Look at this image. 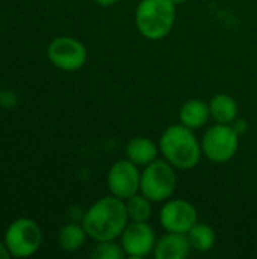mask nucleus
Segmentation results:
<instances>
[{
	"mask_svg": "<svg viewBox=\"0 0 257 259\" xmlns=\"http://www.w3.org/2000/svg\"><path fill=\"white\" fill-rule=\"evenodd\" d=\"M94 2H95L97 5H100V6H105V8H106V6H112V5H115L118 0H94Z\"/></svg>",
	"mask_w": 257,
	"mask_h": 259,
	"instance_id": "nucleus-21",
	"label": "nucleus"
},
{
	"mask_svg": "<svg viewBox=\"0 0 257 259\" xmlns=\"http://www.w3.org/2000/svg\"><path fill=\"white\" fill-rule=\"evenodd\" d=\"M11 258V253L6 247L5 243H0V259H9Z\"/></svg>",
	"mask_w": 257,
	"mask_h": 259,
	"instance_id": "nucleus-20",
	"label": "nucleus"
},
{
	"mask_svg": "<svg viewBox=\"0 0 257 259\" xmlns=\"http://www.w3.org/2000/svg\"><path fill=\"white\" fill-rule=\"evenodd\" d=\"M108 188L112 196L126 200L139 191L141 173L138 165L129 159H118L108 171Z\"/></svg>",
	"mask_w": 257,
	"mask_h": 259,
	"instance_id": "nucleus-9",
	"label": "nucleus"
},
{
	"mask_svg": "<svg viewBox=\"0 0 257 259\" xmlns=\"http://www.w3.org/2000/svg\"><path fill=\"white\" fill-rule=\"evenodd\" d=\"M159 146L147 137H135L126 146V156L138 167H145L158 159Z\"/></svg>",
	"mask_w": 257,
	"mask_h": 259,
	"instance_id": "nucleus-12",
	"label": "nucleus"
},
{
	"mask_svg": "<svg viewBox=\"0 0 257 259\" xmlns=\"http://www.w3.org/2000/svg\"><path fill=\"white\" fill-rule=\"evenodd\" d=\"M171 2H173L174 5H180V3H185L186 0H171Z\"/></svg>",
	"mask_w": 257,
	"mask_h": 259,
	"instance_id": "nucleus-22",
	"label": "nucleus"
},
{
	"mask_svg": "<svg viewBox=\"0 0 257 259\" xmlns=\"http://www.w3.org/2000/svg\"><path fill=\"white\" fill-rule=\"evenodd\" d=\"M211 117L221 124H232L239 114V106L236 100L229 94H215L209 102Z\"/></svg>",
	"mask_w": 257,
	"mask_h": 259,
	"instance_id": "nucleus-14",
	"label": "nucleus"
},
{
	"mask_svg": "<svg viewBox=\"0 0 257 259\" xmlns=\"http://www.w3.org/2000/svg\"><path fill=\"white\" fill-rule=\"evenodd\" d=\"M180 123L192 131L203 127L208 120L211 118L209 103L203 102L201 99H191L185 102L179 111Z\"/></svg>",
	"mask_w": 257,
	"mask_h": 259,
	"instance_id": "nucleus-13",
	"label": "nucleus"
},
{
	"mask_svg": "<svg viewBox=\"0 0 257 259\" xmlns=\"http://www.w3.org/2000/svg\"><path fill=\"white\" fill-rule=\"evenodd\" d=\"M177 185L174 167L165 159H156L144 167L139 191L151 202H167Z\"/></svg>",
	"mask_w": 257,
	"mask_h": 259,
	"instance_id": "nucleus-4",
	"label": "nucleus"
},
{
	"mask_svg": "<svg viewBox=\"0 0 257 259\" xmlns=\"http://www.w3.org/2000/svg\"><path fill=\"white\" fill-rule=\"evenodd\" d=\"M120 238L126 256L133 259L145 258L153 253L158 241L155 229L147 222H129Z\"/></svg>",
	"mask_w": 257,
	"mask_h": 259,
	"instance_id": "nucleus-10",
	"label": "nucleus"
},
{
	"mask_svg": "<svg viewBox=\"0 0 257 259\" xmlns=\"http://www.w3.org/2000/svg\"><path fill=\"white\" fill-rule=\"evenodd\" d=\"M239 137L241 135L232 124L217 123L204 132L201 140V152L212 162H227L239 149Z\"/></svg>",
	"mask_w": 257,
	"mask_h": 259,
	"instance_id": "nucleus-5",
	"label": "nucleus"
},
{
	"mask_svg": "<svg viewBox=\"0 0 257 259\" xmlns=\"http://www.w3.org/2000/svg\"><path fill=\"white\" fill-rule=\"evenodd\" d=\"M126 256L121 244H117L115 240L111 241H97L91 252V258L94 259H123Z\"/></svg>",
	"mask_w": 257,
	"mask_h": 259,
	"instance_id": "nucleus-18",
	"label": "nucleus"
},
{
	"mask_svg": "<svg viewBox=\"0 0 257 259\" xmlns=\"http://www.w3.org/2000/svg\"><path fill=\"white\" fill-rule=\"evenodd\" d=\"M159 222L167 232L188 234L198 222V214L191 202L183 199H168L159 212Z\"/></svg>",
	"mask_w": 257,
	"mask_h": 259,
	"instance_id": "nucleus-8",
	"label": "nucleus"
},
{
	"mask_svg": "<svg viewBox=\"0 0 257 259\" xmlns=\"http://www.w3.org/2000/svg\"><path fill=\"white\" fill-rule=\"evenodd\" d=\"M176 23V5L171 0H141L135 11L139 33L151 41L168 36Z\"/></svg>",
	"mask_w": 257,
	"mask_h": 259,
	"instance_id": "nucleus-3",
	"label": "nucleus"
},
{
	"mask_svg": "<svg viewBox=\"0 0 257 259\" xmlns=\"http://www.w3.org/2000/svg\"><path fill=\"white\" fill-rule=\"evenodd\" d=\"M159 150L164 159L179 170L194 168L203 155L201 143L194 135V131L182 123L168 126L164 131L159 140Z\"/></svg>",
	"mask_w": 257,
	"mask_h": 259,
	"instance_id": "nucleus-2",
	"label": "nucleus"
},
{
	"mask_svg": "<svg viewBox=\"0 0 257 259\" xmlns=\"http://www.w3.org/2000/svg\"><path fill=\"white\" fill-rule=\"evenodd\" d=\"M191 250L186 234L167 232L156 241L153 256L156 259H185L191 255Z\"/></svg>",
	"mask_w": 257,
	"mask_h": 259,
	"instance_id": "nucleus-11",
	"label": "nucleus"
},
{
	"mask_svg": "<svg viewBox=\"0 0 257 259\" xmlns=\"http://www.w3.org/2000/svg\"><path fill=\"white\" fill-rule=\"evenodd\" d=\"M47 56L50 62L64 71L80 70L86 62V47L73 36H58L47 49Z\"/></svg>",
	"mask_w": 257,
	"mask_h": 259,
	"instance_id": "nucleus-7",
	"label": "nucleus"
},
{
	"mask_svg": "<svg viewBox=\"0 0 257 259\" xmlns=\"http://www.w3.org/2000/svg\"><path fill=\"white\" fill-rule=\"evenodd\" d=\"M232 126H233V129L239 134V135H242L245 131H247V121L245 120H235L233 123H232Z\"/></svg>",
	"mask_w": 257,
	"mask_h": 259,
	"instance_id": "nucleus-19",
	"label": "nucleus"
},
{
	"mask_svg": "<svg viewBox=\"0 0 257 259\" xmlns=\"http://www.w3.org/2000/svg\"><path fill=\"white\" fill-rule=\"evenodd\" d=\"M126 209L130 222H148L153 212L151 200L147 199L142 193L133 194L132 197L126 199Z\"/></svg>",
	"mask_w": 257,
	"mask_h": 259,
	"instance_id": "nucleus-17",
	"label": "nucleus"
},
{
	"mask_svg": "<svg viewBox=\"0 0 257 259\" xmlns=\"http://www.w3.org/2000/svg\"><path fill=\"white\" fill-rule=\"evenodd\" d=\"M129 222L126 202L111 194L98 199L86 209L82 226L94 241H111L121 237Z\"/></svg>",
	"mask_w": 257,
	"mask_h": 259,
	"instance_id": "nucleus-1",
	"label": "nucleus"
},
{
	"mask_svg": "<svg viewBox=\"0 0 257 259\" xmlns=\"http://www.w3.org/2000/svg\"><path fill=\"white\" fill-rule=\"evenodd\" d=\"M86 237H88V234L83 226L70 223V225H65L61 228V231L58 234V243L62 250L76 252L85 244Z\"/></svg>",
	"mask_w": 257,
	"mask_h": 259,
	"instance_id": "nucleus-15",
	"label": "nucleus"
},
{
	"mask_svg": "<svg viewBox=\"0 0 257 259\" xmlns=\"http://www.w3.org/2000/svg\"><path fill=\"white\" fill-rule=\"evenodd\" d=\"M42 243L41 228L30 219L12 222L5 234V244L12 258H27L38 252Z\"/></svg>",
	"mask_w": 257,
	"mask_h": 259,
	"instance_id": "nucleus-6",
	"label": "nucleus"
},
{
	"mask_svg": "<svg viewBox=\"0 0 257 259\" xmlns=\"http://www.w3.org/2000/svg\"><path fill=\"white\" fill-rule=\"evenodd\" d=\"M186 235H188L192 250H197L201 253L209 252L215 246V241H217L215 231L211 226L204 223H198V222L192 226V229Z\"/></svg>",
	"mask_w": 257,
	"mask_h": 259,
	"instance_id": "nucleus-16",
	"label": "nucleus"
}]
</instances>
